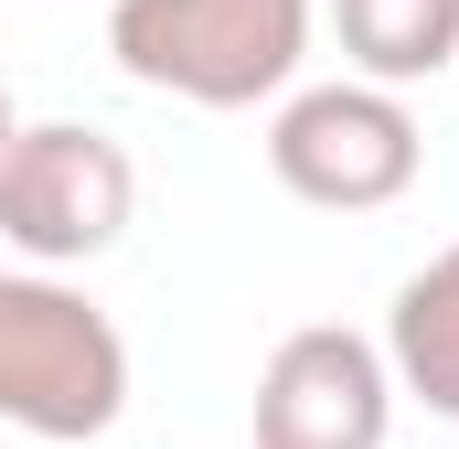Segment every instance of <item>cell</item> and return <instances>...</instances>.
I'll list each match as a JSON object with an SVG mask.
<instances>
[{"label":"cell","mask_w":459,"mask_h":449,"mask_svg":"<svg viewBox=\"0 0 459 449\" xmlns=\"http://www.w3.org/2000/svg\"><path fill=\"white\" fill-rule=\"evenodd\" d=\"M117 75L182 108H256L310 54V0H117L108 11Z\"/></svg>","instance_id":"obj_2"},{"label":"cell","mask_w":459,"mask_h":449,"mask_svg":"<svg viewBox=\"0 0 459 449\" xmlns=\"http://www.w3.org/2000/svg\"><path fill=\"white\" fill-rule=\"evenodd\" d=\"M395 428V374H385V342L342 332V321H310L267 353L256 374V449H385Z\"/></svg>","instance_id":"obj_5"},{"label":"cell","mask_w":459,"mask_h":449,"mask_svg":"<svg viewBox=\"0 0 459 449\" xmlns=\"http://www.w3.org/2000/svg\"><path fill=\"white\" fill-rule=\"evenodd\" d=\"M139 215V172L108 128L86 118H43V128H11L0 150V235L54 278V268H86L108 257Z\"/></svg>","instance_id":"obj_4"},{"label":"cell","mask_w":459,"mask_h":449,"mask_svg":"<svg viewBox=\"0 0 459 449\" xmlns=\"http://www.w3.org/2000/svg\"><path fill=\"white\" fill-rule=\"evenodd\" d=\"M385 374L428 418H459V246H438L395 289V311H385Z\"/></svg>","instance_id":"obj_6"},{"label":"cell","mask_w":459,"mask_h":449,"mask_svg":"<svg viewBox=\"0 0 459 449\" xmlns=\"http://www.w3.org/2000/svg\"><path fill=\"white\" fill-rule=\"evenodd\" d=\"M117 407H128L117 321L43 268H0V428L75 449V439H108Z\"/></svg>","instance_id":"obj_1"},{"label":"cell","mask_w":459,"mask_h":449,"mask_svg":"<svg viewBox=\"0 0 459 449\" xmlns=\"http://www.w3.org/2000/svg\"><path fill=\"white\" fill-rule=\"evenodd\" d=\"M11 128H22V118H11V86H0V150H11Z\"/></svg>","instance_id":"obj_8"},{"label":"cell","mask_w":459,"mask_h":449,"mask_svg":"<svg viewBox=\"0 0 459 449\" xmlns=\"http://www.w3.org/2000/svg\"><path fill=\"white\" fill-rule=\"evenodd\" d=\"M332 32L363 86H417L459 65V0H332Z\"/></svg>","instance_id":"obj_7"},{"label":"cell","mask_w":459,"mask_h":449,"mask_svg":"<svg viewBox=\"0 0 459 449\" xmlns=\"http://www.w3.org/2000/svg\"><path fill=\"white\" fill-rule=\"evenodd\" d=\"M428 161V128L395 86H363V75H332V86H299L289 108L267 118V172L278 193L321 204V215H374L417 182Z\"/></svg>","instance_id":"obj_3"}]
</instances>
